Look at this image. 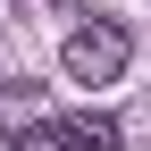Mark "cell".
Masks as SVG:
<instances>
[{
  "label": "cell",
  "mask_w": 151,
  "mask_h": 151,
  "mask_svg": "<svg viewBox=\"0 0 151 151\" xmlns=\"http://www.w3.org/2000/svg\"><path fill=\"white\" fill-rule=\"evenodd\" d=\"M59 67H67V84H118L134 67V34L118 17H92V25H76L59 42Z\"/></svg>",
  "instance_id": "obj_1"
},
{
  "label": "cell",
  "mask_w": 151,
  "mask_h": 151,
  "mask_svg": "<svg viewBox=\"0 0 151 151\" xmlns=\"http://www.w3.org/2000/svg\"><path fill=\"white\" fill-rule=\"evenodd\" d=\"M34 143H42V151H118L126 126L109 118V109H67V118H42V126H34Z\"/></svg>",
  "instance_id": "obj_2"
},
{
  "label": "cell",
  "mask_w": 151,
  "mask_h": 151,
  "mask_svg": "<svg viewBox=\"0 0 151 151\" xmlns=\"http://www.w3.org/2000/svg\"><path fill=\"white\" fill-rule=\"evenodd\" d=\"M0 151H25V134H9V126H0Z\"/></svg>",
  "instance_id": "obj_3"
}]
</instances>
